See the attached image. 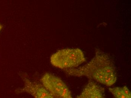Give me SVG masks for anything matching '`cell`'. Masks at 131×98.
<instances>
[{"label": "cell", "instance_id": "1", "mask_svg": "<svg viewBox=\"0 0 131 98\" xmlns=\"http://www.w3.org/2000/svg\"><path fill=\"white\" fill-rule=\"evenodd\" d=\"M64 71L69 75L85 76L108 86L115 84L117 79L115 67L111 57L100 51H96L88 63L79 68L65 69Z\"/></svg>", "mask_w": 131, "mask_h": 98}, {"label": "cell", "instance_id": "2", "mask_svg": "<svg viewBox=\"0 0 131 98\" xmlns=\"http://www.w3.org/2000/svg\"><path fill=\"white\" fill-rule=\"evenodd\" d=\"M53 66L60 69L75 68L86 61L84 53L79 48H67L57 51L50 58Z\"/></svg>", "mask_w": 131, "mask_h": 98}, {"label": "cell", "instance_id": "3", "mask_svg": "<svg viewBox=\"0 0 131 98\" xmlns=\"http://www.w3.org/2000/svg\"><path fill=\"white\" fill-rule=\"evenodd\" d=\"M43 86L54 98H72L71 92L64 82L49 73L45 74L40 79Z\"/></svg>", "mask_w": 131, "mask_h": 98}, {"label": "cell", "instance_id": "4", "mask_svg": "<svg viewBox=\"0 0 131 98\" xmlns=\"http://www.w3.org/2000/svg\"><path fill=\"white\" fill-rule=\"evenodd\" d=\"M24 87L17 90V92H26L37 98H53L54 97L43 86L32 82L26 77H23Z\"/></svg>", "mask_w": 131, "mask_h": 98}, {"label": "cell", "instance_id": "5", "mask_svg": "<svg viewBox=\"0 0 131 98\" xmlns=\"http://www.w3.org/2000/svg\"><path fill=\"white\" fill-rule=\"evenodd\" d=\"M105 89L93 81L90 80L85 86L78 98H103L104 97Z\"/></svg>", "mask_w": 131, "mask_h": 98}, {"label": "cell", "instance_id": "6", "mask_svg": "<svg viewBox=\"0 0 131 98\" xmlns=\"http://www.w3.org/2000/svg\"><path fill=\"white\" fill-rule=\"evenodd\" d=\"M109 90L115 98H131L130 91L127 86H125L123 87L109 88Z\"/></svg>", "mask_w": 131, "mask_h": 98}, {"label": "cell", "instance_id": "7", "mask_svg": "<svg viewBox=\"0 0 131 98\" xmlns=\"http://www.w3.org/2000/svg\"><path fill=\"white\" fill-rule=\"evenodd\" d=\"M2 25H0V31H1V30L2 29Z\"/></svg>", "mask_w": 131, "mask_h": 98}]
</instances>
